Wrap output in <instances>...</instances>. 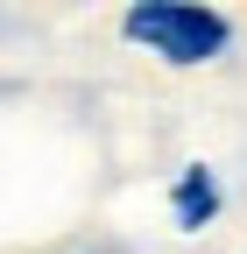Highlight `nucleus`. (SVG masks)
I'll return each mask as SVG.
<instances>
[{
  "instance_id": "1",
  "label": "nucleus",
  "mask_w": 247,
  "mask_h": 254,
  "mask_svg": "<svg viewBox=\"0 0 247 254\" xmlns=\"http://www.w3.org/2000/svg\"><path fill=\"white\" fill-rule=\"evenodd\" d=\"M120 36L156 50L163 64H212V57H226L233 21L219 7H198V0H148V7H127Z\"/></svg>"
},
{
  "instance_id": "2",
  "label": "nucleus",
  "mask_w": 247,
  "mask_h": 254,
  "mask_svg": "<svg viewBox=\"0 0 247 254\" xmlns=\"http://www.w3.org/2000/svg\"><path fill=\"white\" fill-rule=\"evenodd\" d=\"M170 212H177V226H184V233H205L212 219H219V184H212V170H205V163H191V170L177 177Z\"/></svg>"
}]
</instances>
